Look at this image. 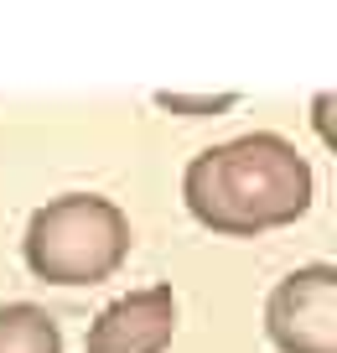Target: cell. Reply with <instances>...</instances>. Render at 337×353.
I'll list each match as a JSON object with an SVG mask.
<instances>
[{"label": "cell", "instance_id": "8992f818", "mask_svg": "<svg viewBox=\"0 0 337 353\" xmlns=\"http://www.w3.org/2000/svg\"><path fill=\"white\" fill-rule=\"evenodd\" d=\"M156 104H161V110H172V114H218V110H229L234 104V94H192V99H187V94H156Z\"/></svg>", "mask_w": 337, "mask_h": 353}, {"label": "cell", "instance_id": "277c9868", "mask_svg": "<svg viewBox=\"0 0 337 353\" xmlns=\"http://www.w3.org/2000/svg\"><path fill=\"white\" fill-rule=\"evenodd\" d=\"M176 338V296L172 286H141L109 301L83 338V353H166Z\"/></svg>", "mask_w": 337, "mask_h": 353}, {"label": "cell", "instance_id": "6da1fadb", "mask_svg": "<svg viewBox=\"0 0 337 353\" xmlns=\"http://www.w3.org/2000/svg\"><path fill=\"white\" fill-rule=\"evenodd\" d=\"M312 161L285 135L254 130L239 141L207 145L187 161L182 198L203 229L249 239L265 229H285L312 208Z\"/></svg>", "mask_w": 337, "mask_h": 353}, {"label": "cell", "instance_id": "3957f363", "mask_svg": "<svg viewBox=\"0 0 337 353\" xmlns=\"http://www.w3.org/2000/svg\"><path fill=\"white\" fill-rule=\"evenodd\" d=\"M265 332L280 353H337V270L301 265L275 281L265 301Z\"/></svg>", "mask_w": 337, "mask_h": 353}, {"label": "cell", "instance_id": "7a4b0ae2", "mask_svg": "<svg viewBox=\"0 0 337 353\" xmlns=\"http://www.w3.org/2000/svg\"><path fill=\"white\" fill-rule=\"evenodd\" d=\"M130 219L114 198L99 192H63L42 203L26 223V270L47 286H99L130 260Z\"/></svg>", "mask_w": 337, "mask_h": 353}, {"label": "cell", "instance_id": "5b68a950", "mask_svg": "<svg viewBox=\"0 0 337 353\" xmlns=\"http://www.w3.org/2000/svg\"><path fill=\"white\" fill-rule=\"evenodd\" d=\"M0 353H63V327L37 301H6L0 307Z\"/></svg>", "mask_w": 337, "mask_h": 353}]
</instances>
